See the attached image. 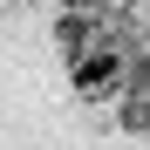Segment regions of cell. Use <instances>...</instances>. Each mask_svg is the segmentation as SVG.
I'll list each match as a JSON object with an SVG mask.
<instances>
[{
	"mask_svg": "<svg viewBox=\"0 0 150 150\" xmlns=\"http://www.w3.org/2000/svg\"><path fill=\"white\" fill-rule=\"evenodd\" d=\"M109 75H116V55H89L82 68H75V82H82V89H103Z\"/></svg>",
	"mask_w": 150,
	"mask_h": 150,
	"instance_id": "1",
	"label": "cell"
}]
</instances>
